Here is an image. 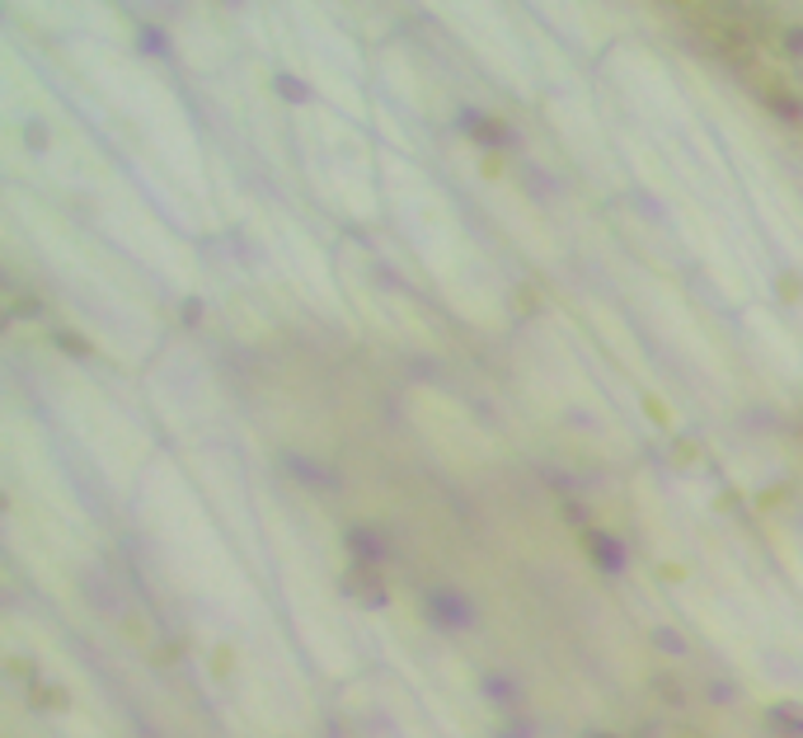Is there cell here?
I'll use <instances>...</instances> for the list:
<instances>
[{"label":"cell","mask_w":803,"mask_h":738,"mask_svg":"<svg viewBox=\"0 0 803 738\" xmlns=\"http://www.w3.org/2000/svg\"><path fill=\"white\" fill-rule=\"evenodd\" d=\"M24 137H28V147H34V151H47V122H28Z\"/></svg>","instance_id":"cell-6"},{"label":"cell","mask_w":803,"mask_h":738,"mask_svg":"<svg viewBox=\"0 0 803 738\" xmlns=\"http://www.w3.org/2000/svg\"><path fill=\"white\" fill-rule=\"evenodd\" d=\"M273 90H277L287 104H310V99H315V94H310V81H306V75H296V71H273Z\"/></svg>","instance_id":"cell-3"},{"label":"cell","mask_w":803,"mask_h":738,"mask_svg":"<svg viewBox=\"0 0 803 738\" xmlns=\"http://www.w3.org/2000/svg\"><path fill=\"white\" fill-rule=\"evenodd\" d=\"M456 122H461V132L470 141H480V147H517V132L508 128V122L480 114V108H470V104L456 108Z\"/></svg>","instance_id":"cell-1"},{"label":"cell","mask_w":803,"mask_h":738,"mask_svg":"<svg viewBox=\"0 0 803 738\" xmlns=\"http://www.w3.org/2000/svg\"><path fill=\"white\" fill-rule=\"evenodd\" d=\"M231 5H235V0H231Z\"/></svg>","instance_id":"cell-7"},{"label":"cell","mask_w":803,"mask_h":738,"mask_svg":"<svg viewBox=\"0 0 803 738\" xmlns=\"http://www.w3.org/2000/svg\"><path fill=\"white\" fill-rule=\"evenodd\" d=\"M137 52L141 57H169L175 52V38H169L161 24H141L137 28Z\"/></svg>","instance_id":"cell-2"},{"label":"cell","mask_w":803,"mask_h":738,"mask_svg":"<svg viewBox=\"0 0 803 738\" xmlns=\"http://www.w3.org/2000/svg\"><path fill=\"white\" fill-rule=\"evenodd\" d=\"M766 104L776 108V114H780L784 122H803V104L794 99V94H790V99H784V94H766Z\"/></svg>","instance_id":"cell-5"},{"label":"cell","mask_w":803,"mask_h":738,"mask_svg":"<svg viewBox=\"0 0 803 738\" xmlns=\"http://www.w3.org/2000/svg\"><path fill=\"white\" fill-rule=\"evenodd\" d=\"M780 47L790 61H803V24H784L780 28Z\"/></svg>","instance_id":"cell-4"}]
</instances>
